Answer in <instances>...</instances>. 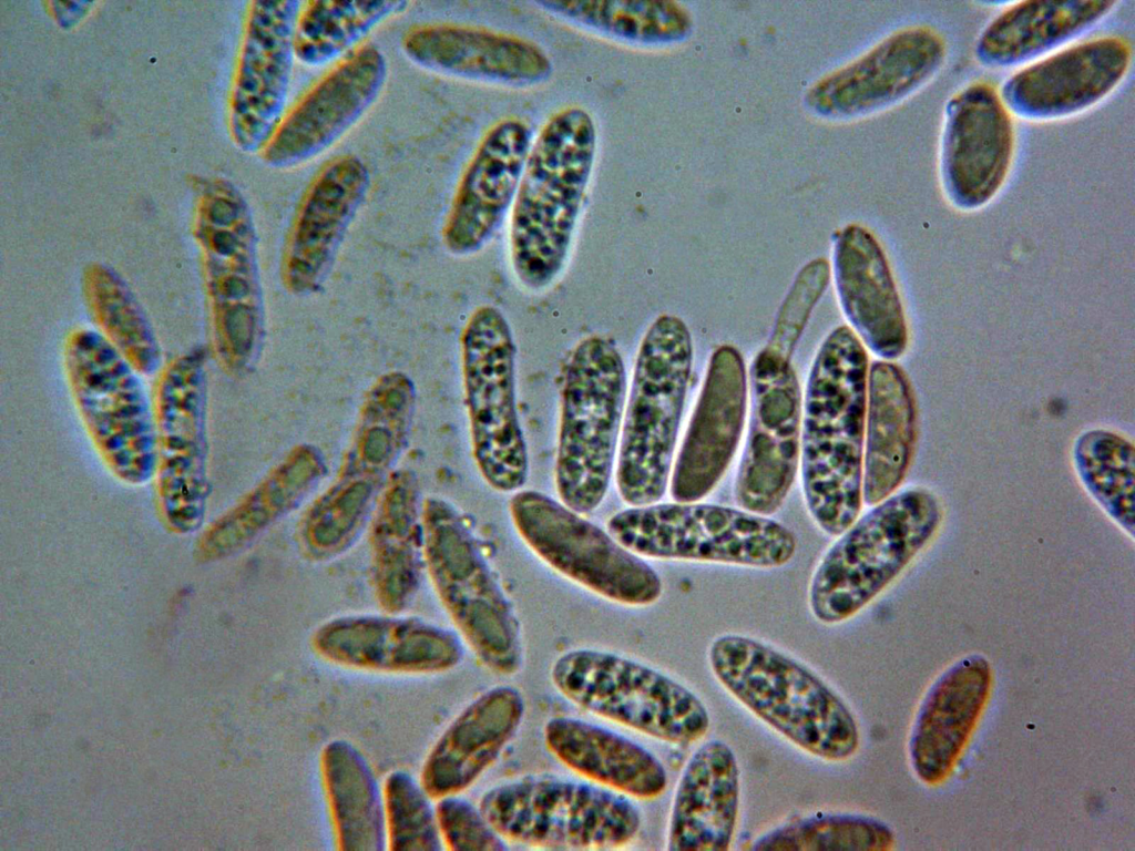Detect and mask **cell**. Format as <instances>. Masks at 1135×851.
I'll use <instances>...</instances> for the list:
<instances>
[{
    "mask_svg": "<svg viewBox=\"0 0 1135 851\" xmlns=\"http://www.w3.org/2000/svg\"><path fill=\"white\" fill-rule=\"evenodd\" d=\"M525 708L521 690L510 685L491 687L472 699L423 760L420 782L429 796L438 800L470 788L514 738Z\"/></svg>",
    "mask_w": 1135,
    "mask_h": 851,
    "instance_id": "27",
    "label": "cell"
},
{
    "mask_svg": "<svg viewBox=\"0 0 1135 851\" xmlns=\"http://www.w3.org/2000/svg\"><path fill=\"white\" fill-rule=\"evenodd\" d=\"M692 367L685 321L657 316L637 348L620 433L614 480L627 505L659 502L668 489Z\"/></svg>",
    "mask_w": 1135,
    "mask_h": 851,
    "instance_id": "4",
    "label": "cell"
},
{
    "mask_svg": "<svg viewBox=\"0 0 1135 851\" xmlns=\"http://www.w3.org/2000/svg\"><path fill=\"white\" fill-rule=\"evenodd\" d=\"M748 375L740 351L720 345L710 355L697 402L674 458L669 494L676 502L707 496L728 470L742 439Z\"/></svg>",
    "mask_w": 1135,
    "mask_h": 851,
    "instance_id": "21",
    "label": "cell"
},
{
    "mask_svg": "<svg viewBox=\"0 0 1135 851\" xmlns=\"http://www.w3.org/2000/svg\"><path fill=\"white\" fill-rule=\"evenodd\" d=\"M627 388L622 352L607 336L581 338L562 365L554 485L559 500L581 514L607 494Z\"/></svg>",
    "mask_w": 1135,
    "mask_h": 851,
    "instance_id": "5",
    "label": "cell"
},
{
    "mask_svg": "<svg viewBox=\"0 0 1135 851\" xmlns=\"http://www.w3.org/2000/svg\"><path fill=\"white\" fill-rule=\"evenodd\" d=\"M992 674L986 659L964 657L931 686L917 712L909 757L920 780L947 778L965 747L988 700Z\"/></svg>",
    "mask_w": 1135,
    "mask_h": 851,
    "instance_id": "30",
    "label": "cell"
},
{
    "mask_svg": "<svg viewBox=\"0 0 1135 851\" xmlns=\"http://www.w3.org/2000/svg\"><path fill=\"white\" fill-rule=\"evenodd\" d=\"M829 279L830 265L825 258L812 259L799 269L777 311L763 349L765 352L784 362H791L794 350Z\"/></svg>",
    "mask_w": 1135,
    "mask_h": 851,
    "instance_id": "41",
    "label": "cell"
},
{
    "mask_svg": "<svg viewBox=\"0 0 1135 851\" xmlns=\"http://www.w3.org/2000/svg\"><path fill=\"white\" fill-rule=\"evenodd\" d=\"M548 750L583 778L638 800L661 797L668 785L663 762L638 742L605 727L569 717L549 719Z\"/></svg>",
    "mask_w": 1135,
    "mask_h": 851,
    "instance_id": "32",
    "label": "cell"
},
{
    "mask_svg": "<svg viewBox=\"0 0 1135 851\" xmlns=\"http://www.w3.org/2000/svg\"><path fill=\"white\" fill-rule=\"evenodd\" d=\"M428 555L440 601L477 659L494 675L518 674L524 646L514 607L464 521L443 502L429 507Z\"/></svg>",
    "mask_w": 1135,
    "mask_h": 851,
    "instance_id": "14",
    "label": "cell"
},
{
    "mask_svg": "<svg viewBox=\"0 0 1135 851\" xmlns=\"http://www.w3.org/2000/svg\"><path fill=\"white\" fill-rule=\"evenodd\" d=\"M740 804V771L734 750L719 739L702 744L686 761L668 818L666 849L727 851Z\"/></svg>",
    "mask_w": 1135,
    "mask_h": 851,
    "instance_id": "29",
    "label": "cell"
},
{
    "mask_svg": "<svg viewBox=\"0 0 1135 851\" xmlns=\"http://www.w3.org/2000/svg\"><path fill=\"white\" fill-rule=\"evenodd\" d=\"M917 442V407L904 371L876 360L868 369L862 461V499L875 505L897 492Z\"/></svg>",
    "mask_w": 1135,
    "mask_h": 851,
    "instance_id": "33",
    "label": "cell"
},
{
    "mask_svg": "<svg viewBox=\"0 0 1135 851\" xmlns=\"http://www.w3.org/2000/svg\"><path fill=\"white\" fill-rule=\"evenodd\" d=\"M596 145L593 117L575 105L552 114L532 143L509 223L510 265L529 291L548 289L566 266Z\"/></svg>",
    "mask_w": 1135,
    "mask_h": 851,
    "instance_id": "2",
    "label": "cell"
},
{
    "mask_svg": "<svg viewBox=\"0 0 1135 851\" xmlns=\"http://www.w3.org/2000/svg\"><path fill=\"white\" fill-rule=\"evenodd\" d=\"M403 57L431 74L484 84L530 88L546 82L552 60L535 42L485 27L456 22L410 25Z\"/></svg>",
    "mask_w": 1135,
    "mask_h": 851,
    "instance_id": "24",
    "label": "cell"
},
{
    "mask_svg": "<svg viewBox=\"0 0 1135 851\" xmlns=\"http://www.w3.org/2000/svg\"><path fill=\"white\" fill-rule=\"evenodd\" d=\"M948 44L940 31L918 24L893 32L861 59L811 89L825 114L850 115L893 105L918 92L942 69Z\"/></svg>",
    "mask_w": 1135,
    "mask_h": 851,
    "instance_id": "26",
    "label": "cell"
},
{
    "mask_svg": "<svg viewBox=\"0 0 1135 851\" xmlns=\"http://www.w3.org/2000/svg\"><path fill=\"white\" fill-rule=\"evenodd\" d=\"M1133 47L1121 35L1095 37L1063 47L1023 65L999 89L1013 116L1047 122L1081 114L1122 84Z\"/></svg>",
    "mask_w": 1135,
    "mask_h": 851,
    "instance_id": "19",
    "label": "cell"
},
{
    "mask_svg": "<svg viewBox=\"0 0 1135 851\" xmlns=\"http://www.w3.org/2000/svg\"><path fill=\"white\" fill-rule=\"evenodd\" d=\"M526 122L505 117L481 137L456 185L441 240L453 256L481 252L511 211L532 146Z\"/></svg>",
    "mask_w": 1135,
    "mask_h": 851,
    "instance_id": "22",
    "label": "cell"
},
{
    "mask_svg": "<svg viewBox=\"0 0 1135 851\" xmlns=\"http://www.w3.org/2000/svg\"><path fill=\"white\" fill-rule=\"evenodd\" d=\"M479 807L507 841L540 849H620L633 842L642 827L641 811L628 797L549 775L493 786Z\"/></svg>",
    "mask_w": 1135,
    "mask_h": 851,
    "instance_id": "8",
    "label": "cell"
},
{
    "mask_svg": "<svg viewBox=\"0 0 1135 851\" xmlns=\"http://www.w3.org/2000/svg\"><path fill=\"white\" fill-rule=\"evenodd\" d=\"M442 844L451 851H502L507 840L488 821L480 807L450 794L434 807Z\"/></svg>",
    "mask_w": 1135,
    "mask_h": 851,
    "instance_id": "42",
    "label": "cell"
},
{
    "mask_svg": "<svg viewBox=\"0 0 1135 851\" xmlns=\"http://www.w3.org/2000/svg\"><path fill=\"white\" fill-rule=\"evenodd\" d=\"M606 530L645 558L775 568L789 563L797 537L770 516L740 507L697 502L628 505Z\"/></svg>",
    "mask_w": 1135,
    "mask_h": 851,
    "instance_id": "7",
    "label": "cell"
},
{
    "mask_svg": "<svg viewBox=\"0 0 1135 851\" xmlns=\"http://www.w3.org/2000/svg\"><path fill=\"white\" fill-rule=\"evenodd\" d=\"M714 677L738 703L796 747L841 762L860 746L846 701L800 662L754 637L724 634L708 649Z\"/></svg>",
    "mask_w": 1135,
    "mask_h": 851,
    "instance_id": "3",
    "label": "cell"
},
{
    "mask_svg": "<svg viewBox=\"0 0 1135 851\" xmlns=\"http://www.w3.org/2000/svg\"><path fill=\"white\" fill-rule=\"evenodd\" d=\"M386 842L390 851H439L443 848L431 804L420 780L407 770L390 771L382 783Z\"/></svg>",
    "mask_w": 1135,
    "mask_h": 851,
    "instance_id": "40",
    "label": "cell"
},
{
    "mask_svg": "<svg viewBox=\"0 0 1135 851\" xmlns=\"http://www.w3.org/2000/svg\"><path fill=\"white\" fill-rule=\"evenodd\" d=\"M1074 471L1084 490L1131 539L1135 527V448L1105 429L1081 433L1072 450Z\"/></svg>",
    "mask_w": 1135,
    "mask_h": 851,
    "instance_id": "38",
    "label": "cell"
},
{
    "mask_svg": "<svg viewBox=\"0 0 1135 851\" xmlns=\"http://www.w3.org/2000/svg\"><path fill=\"white\" fill-rule=\"evenodd\" d=\"M198 234L212 353L226 373L243 376L257 362L265 338L258 238L244 199L232 189L213 199Z\"/></svg>",
    "mask_w": 1135,
    "mask_h": 851,
    "instance_id": "11",
    "label": "cell"
},
{
    "mask_svg": "<svg viewBox=\"0 0 1135 851\" xmlns=\"http://www.w3.org/2000/svg\"><path fill=\"white\" fill-rule=\"evenodd\" d=\"M388 75L387 57L375 43L336 62L287 107L260 151L264 163L287 171L321 156L374 107Z\"/></svg>",
    "mask_w": 1135,
    "mask_h": 851,
    "instance_id": "17",
    "label": "cell"
},
{
    "mask_svg": "<svg viewBox=\"0 0 1135 851\" xmlns=\"http://www.w3.org/2000/svg\"><path fill=\"white\" fill-rule=\"evenodd\" d=\"M1116 0H1025L1004 7L978 34L974 59L988 69L1036 61L1085 34L1118 6Z\"/></svg>",
    "mask_w": 1135,
    "mask_h": 851,
    "instance_id": "31",
    "label": "cell"
},
{
    "mask_svg": "<svg viewBox=\"0 0 1135 851\" xmlns=\"http://www.w3.org/2000/svg\"><path fill=\"white\" fill-rule=\"evenodd\" d=\"M319 772L335 848L384 851L382 789L364 753L349 740L331 739L321 748Z\"/></svg>",
    "mask_w": 1135,
    "mask_h": 851,
    "instance_id": "34",
    "label": "cell"
},
{
    "mask_svg": "<svg viewBox=\"0 0 1135 851\" xmlns=\"http://www.w3.org/2000/svg\"><path fill=\"white\" fill-rule=\"evenodd\" d=\"M869 360L848 326L819 347L802 398L800 464L805 504L816 525L838 536L859 516Z\"/></svg>",
    "mask_w": 1135,
    "mask_h": 851,
    "instance_id": "1",
    "label": "cell"
},
{
    "mask_svg": "<svg viewBox=\"0 0 1135 851\" xmlns=\"http://www.w3.org/2000/svg\"><path fill=\"white\" fill-rule=\"evenodd\" d=\"M943 511L930 490L914 486L872 505L817 564L809 583L812 616L846 622L891 585L935 536Z\"/></svg>",
    "mask_w": 1135,
    "mask_h": 851,
    "instance_id": "6",
    "label": "cell"
},
{
    "mask_svg": "<svg viewBox=\"0 0 1135 851\" xmlns=\"http://www.w3.org/2000/svg\"><path fill=\"white\" fill-rule=\"evenodd\" d=\"M83 300L96 331L142 376L163 367L156 331L136 294L114 268L90 264L81 275Z\"/></svg>",
    "mask_w": 1135,
    "mask_h": 851,
    "instance_id": "35",
    "label": "cell"
},
{
    "mask_svg": "<svg viewBox=\"0 0 1135 851\" xmlns=\"http://www.w3.org/2000/svg\"><path fill=\"white\" fill-rule=\"evenodd\" d=\"M832 260L837 296L853 332L883 360L901 357L908 346L906 315L878 239L848 225L837 233Z\"/></svg>",
    "mask_w": 1135,
    "mask_h": 851,
    "instance_id": "28",
    "label": "cell"
},
{
    "mask_svg": "<svg viewBox=\"0 0 1135 851\" xmlns=\"http://www.w3.org/2000/svg\"><path fill=\"white\" fill-rule=\"evenodd\" d=\"M464 402L477 468L493 490L514 493L529 476V453L518 413L517 347L503 312L477 307L460 339Z\"/></svg>",
    "mask_w": 1135,
    "mask_h": 851,
    "instance_id": "13",
    "label": "cell"
},
{
    "mask_svg": "<svg viewBox=\"0 0 1135 851\" xmlns=\"http://www.w3.org/2000/svg\"><path fill=\"white\" fill-rule=\"evenodd\" d=\"M1015 153L1013 115L990 82L973 81L943 107L938 172L941 191L954 208L986 206L1005 185Z\"/></svg>",
    "mask_w": 1135,
    "mask_h": 851,
    "instance_id": "18",
    "label": "cell"
},
{
    "mask_svg": "<svg viewBox=\"0 0 1135 851\" xmlns=\"http://www.w3.org/2000/svg\"><path fill=\"white\" fill-rule=\"evenodd\" d=\"M894 844L890 827L870 816L816 813L776 827L758 837L756 851H885Z\"/></svg>",
    "mask_w": 1135,
    "mask_h": 851,
    "instance_id": "39",
    "label": "cell"
},
{
    "mask_svg": "<svg viewBox=\"0 0 1135 851\" xmlns=\"http://www.w3.org/2000/svg\"><path fill=\"white\" fill-rule=\"evenodd\" d=\"M535 6L577 28L641 48L677 43L688 34L691 18L667 0H541Z\"/></svg>",
    "mask_w": 1135,
    "mask_h": 851,
    "instance_id": "36",
    "label": "cell"
},
{
    "mask_svg": "<svg viewBox=\"0 0 1135 851\" xmlns=\"http://www.w3.org/2000/svg\"><path fill=\"white\" fill-rule=\"evenodd\" d=\"M370 188V170L354 153L329 158L311 176L283 245L280 276L287 290L309 294L323 284Z\"/></svg>",
    "mask_w": 1135,
    "mask_h": 851,
    "instance_id": "20",
    "label": "cell"
},
{
    "mask_svg": "<svg viewBox=\"0 0 1135 851\" xmlns=\"http://www.w3.org/2000/svg\"><path fill=\"white\" fill-rule=\"evenodd\" d=\"M311 646L324 660L386 675H437L463 659L460 636L412 617L354 615L320 625Z\"/></svg>",
    "mask_w": 1135,
    "mask_h": 851,
    "instance_id": "23",
    "label": "cell"
},
{
    "mask_svg": "<svg viewBox=\"0 0 1135 851\" xmlns=\"http://www.w3.org/2000/svg\"><path fill=\"white\" fill-rule=\"evenodd\" d=\"M410 4L406 0L303 1L295 24L296 60L307 68L335 64Z\"/></svg>",
    "mask_w": 1135,
    "mask_h": 851,
    "instance_id": "37",
    "label": "cell"
},
{
    "mask_svg": "<svg viewBox=\"0 0 1135 851\" xmlns=\"http://www.w3.org/2000/svg\"><path fill=\"white\" fill-rule=\"evenodd\" d=\"M750 411L734 481L738 507L770 516L785 503L800 464L802 396L791 362L764 350L749 371Z\"/></svg>",
    "mask_w": 1135,
    "mask_h": 851,
    "instance_id": "16",
    "label": "cell"
},
{
    "mask_svg": "<svg viewBox=\"0 0 1135 851\" xmlns=\"http://www.w3.org/2000/svg\"><path fill=\"white\" fill-rule=\"evenodd\" d=\"M62 361L74 407L104 465L130 486L149 483L156 471V437L140 375L86 327L69 331Z\"/></svg>",
    "mask_w": 1135,
    "mask_h": 851,
    "instance_id": "9",
    "label": "cell"
},
{
    "mask_svg": "<svg viewBox=\"0 0 1135 851\" xmlns=\"http://www.w3.org/2000/svg\"><path fill=\"white\" fill-rule=\"evenodd\" d=\"M509 513L518 534L545 564L590 592L626 606H648L663 593L658 573L611 533L560 500L514 492Z\"/></svg>",
    "mask_w": 1135,
    "mask_h": 851,
    "instance_id": "15",
    "label": "cell"
},
{
    "mask_svg": "<svg viewBox=\"0 0 1135 851\" xmlns=\"http://www.w3.org/2000/svg\"><path fill=\"white\" fill-rule=\"evenodd\" d=\"M152 408L160 519L171 533L188 535L202 529L211 493L206 349L194 347L163 365Z\"/></svg>",
    "mask_w": 1135,
    "mask_h": 851,
    "instance_id": "12",
    "label": "cell"
},
{
    "mask_svg": "<svg viewBox=\"0 0 1135 851\" xmlns=\"http://www.w3.org/2000/svg\"><path fill=\"white\" fill-rule=\"evenodd\" d=\"M550 679L575 706L664 742L693 744L710 726L706 706L689 688L616 653L571 649L554 660Z\"/></svg>",
    "mask_w": 1135,
    "mask_h": 851,
    "instance_id": "10",
    "label": "cell"
},
{
    "mask_svg": "<svg viewBox=\"0 0 1135 851\" xmlns=\"http://www.w3.org/2000/svg\"><path fill=\"white\" fill-rule=\"evenodd\" d=\"M303 1L250 3L233 101V129L244 151H262L287 110Z\"/></svg>",
    "mask_w": 1135,
    "mask_h": 851,
    "instance_id": "25",
    "label": "cell"
}]
</instances>
